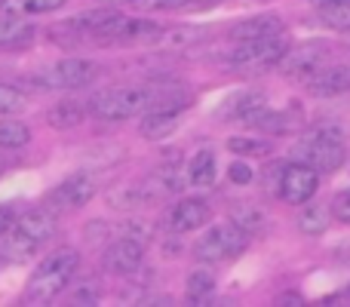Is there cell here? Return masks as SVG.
<instances>
[{"label":"cell","instance_id":"d6a6232c","mask_svg":"<svg viewBox=\"0 0 350 307\" xmlns=\"http://www.w3.org/2000/svg\"><path fill=\"white\" fill-rule=\"evenodd\" d=\"M329 212H332L335 222L350 224V187H347V191H341V193H335V200H332V206H329Z\"/></svg>","mask_w":350,"mask_h":307},{"label":"cell","instance_id":"e0dca14e","mask_svg":"<svg viewBox=\"0 0 350 307\" xmlns=\"http://www.w3.org/2000/svg\"><path fill=\"white\" fill-rule=\"evenodd\" d=\"M252 126L265 129V133H295L298 126H301V108H289V111H271L265 108L258 117L252 120Z\"/></svg>","mask_w":350,"mask_h":307},{"label":"cell","instance_id":"8992f818","mask_svg":"<svg viewBox=\"0 0 350 307\" xmlns=\"http://www.w3.org/2000/svg\"><path fill=\"white\" fill-rule=\"evenodd\" d=\"M98 74L96 62L90 59H62L55 65L43 68V71L31 74V83L40 90H80V86L92 83Z\"/></svg>","mask_w":350,"mask_h":307},{"label":"cell","instance_id":"7c38bea8","mask_svg":"<svg viewBox=\"0 0 350 307\" xmlns=\"http://www.w3.org/2000/svg\"><path fill=\"white\" fill-rule=\"evenodd\" d=\"M212 218V206L200 197H185L170 209V228L175 234H191V230L206 228Z\"/></svg>","mask_w":350,"mask_h":307},{"label":"cell","instance_id":"f1b7e54d","mask_svg":"<svg viewBox=\"0 0 350 307\" xmlns=\"http://www.w3.org/2000/svg\"><path fill=\"white\" fill-rule=\"evenodd\" d=\"M200 40V31L197 28H172V31H160L157 43L163 46H187V43Z\"/></svg>","mask_w":350,"mask_h":307},{"label":"cell","instance_id":"7a4b0ae2","mask_svg":"<svg viewBox=\"0 0 350 307\" xmlns=\"http://www.w3.org/2000/svg\"><path fill=\"white\" fill-rule=\"evenodd\" d=\"M53 234H55V218L43 209H31L16 218L10 234L0 237V240H3L0 243V252H3V258L18 265V261L34 258V255L53 240Z\"/></svg>","mask_w":350,"mask_h":307},{"label":"cell","instance_id":"e575fe53","mask_svg":"<svg viewBox=\"0 0 350 307\" xmlns=\"http://www.w3.org/2000/svg\"><path fill=\"white\" fill-rule=\"evenodd\" d=\"M16 218H18V212H16V206H0V237H6L12 230V224H16Z\"/></svg>","mask_w":350,"mask_h":307},{"label":"cell","instance_id":"484cf974","mask_svg":"<svg viewBox=\"0 0 350 307\" xmlns=\"http://www.w3.org/2000/svg\"><path fill=\"white\" fill-rule=\"evenodd\" d=\"M230 222L237 224L240 230H246L249 237H255L261 228H265V212L258 209V206H234V215H230Z\"/></svg>","mask_w":350,"mask_h":307},{"label":"cell","instance_id":"d590c367","mask_svg":"<svg viewBox=\"0 0 350 307\" xmlns=\"http://www.w3.org/2000/svg\"><path fill=\"white\" fill-rule=\"evenodd\" d=\"M212 3H221V0H187V6H212Z\"/></svg>","mask_w":350,"mask_h":307},{"label":"cell","instance_id":"52a82bcc","mask_svg":"<svg viewBox=\"0 0 350 307\" xmlns=\"http://www.w3.org/2000/svg\"><path fill=\"white\" fill-rule=\"evenodd\" d=\"M292 157L298 163H308L317 172H335V169L345 166L347 151L345 142H329V139H314V135H304L295 148H292Z\"/></svg>","mask_w":350,"mask_h":307},{"label":"cell","instance_id":"836d02e7","mask_svg":"<svg viewBox=\"0 0 350 307\" xmlns=\"http://www.w3.org/2000/svg\"><path fill=\"white\" fill-rule=\"evenodd\" d=\"M228 175H230V181H234V185H249V181L255 178V172H252V166H249V163H230Z\"/></svg>","mask_w":350,"mask_h":307},{"label":"cell","instance_id":"4dcf8cb0","mask_svg":"<svg viewBox=\"0 0 350 307\" xmlns=\"http://www.w3.org/2000/svg\"><path fill=\"white\" fill-rule=\"evenodd\" d=\"M187 6V0H133L129 10H142V12H172Z\"/></svg>","mask_w":350,"mask_h":307},{"label":"cell","instance_id":"277c9868","mask_svg":"<svg viewBox=\"0 0 350 307\" xmlns=\"http://www.w3.org/2000/svg\"><path fill=\"white\" fill-rule=\"evenodd\" d=\"M289 49V40H286V31L280 34H267V37H255V40H240L234 46V53L228 55V65L234 68L237 74H267L280 65V59Z\"/></svg>","mask_w":350,"mask_h":307},{"label":"cell","instance_id":"83f0119b","mask_svg":"<svg viewBox=\"0 0 350 307\" xmlns=\"http://www.w3.org/2000/svg\"><path fill=\"white\" fill-rule=\"evenodd\" d=\"M102 302V286H98V280H83V283H77L71 292L65 295V304H98Z\"/></svg>","mask_w":350,"mask_h":307},{"label":"cell","instance_id":"f546056e","mask_svg":"<svg viewBox=\"0 0 350 307\" xmlns=\"http://www.w3.org/2000/svg\"><path fill=\"white\" fill-rule=\"evenodd\" d=\"M25 108V96L16 90V86L0 83V114H16V111Z\"/></svg>","mask_w":350,"mask_h":307},{"label":"cell","instance_id":"3957f363","mask_svg":"<svg viewBox=\"0 0 350 307\" xmlns=\"http://www.w3.org/2000/svg\"><path fill=\"white\" fill-rule=\"evenodd\" d=\"M77 267H80L77 249H55L53 255H46V258L34 267V273H31V280H28V289H25V302L28 304L53 302L65 286H71Z\"/></svg>","mask_w":350,"mask_h":307},{"label":"cell","instance_id":"5bb4252c","mask_svg":"<svg viewBox=\"0 0 350 307\" xmlns=\"http://www.w3.org/2000/svg\"><path fill=\"white\" fill-rule=\"evenodd\" d=\"M304 83H308L310 96H320V98L341 96V92L350 90V65H323Z\"/></svg>","mask_w":350,"mask_h":307},{"label":"cell","instance_id":"2e32d148","mask_svg":"<svg viewBox=\"0 0 350 307\" xmlns=\"http://www.w3.org/2000/svg\"><path fill=\"white\" fill-rule=\"evenodd\" d=\"M283 28V18L277 16V12H258V16L246 18V22L234 25L230 28V40H255V37H267V34H280Z\"/></svg>","mask_w":350,"mask_h":307},{"label":"cell","instance_id":"6da1fadb","mask_svg":"<svg viewBox=\"0 0 350 307\" xmlns=\"http://www.w3.org/2000/svg\"><path fill=\"white\" fill-rule=\"evenodd\" d=\"M163 105H187V96L172 86H126V90L102 92L90 102V111L98 120H126L135 114H148Z\"/></svg>","mask_w":350,"mask_h":307},{"label":"cell","instance_id":"7402d4cb","mask_svg":"<svg viewBox=\"0 0 350 307\" xmlns=\"http://www.w3.org/2000/svg\"><path fill=\"white\" fill-rule=\"evenodd\" d=\"M28 145H31V129L22 120L3 117L0 120V148L3 151H18V148H28Z\"/></svg>","mask_w":350,"mask_h":307},{"label":"cell","instance_id":"30bf717a","mask_svg":"<svg viewBox=\"0 0 350 307\" xmlns=\"http://www.w3.org/2000/svg\"><path fill=\"white\" fill-rule=\"evenodd\" d=\"M96 197V181L90 178V175H71V178H65L59 187H53V193L46 197V206L53 212H74V209H83L90 200Z\"/></svg>","mask_w":350,"mask_h":307},{"label":"cell","instance_id":"9a60e30c","mask_svg":"<svg viewBox=\"0 0 350 307\" xmlns=\"http://www.w3.org/2000/svg\"><path fill=\"white\" fill-rule=\"evenodd\" d=\"M187 105H163V108H151L145 114V120L139 123V133L151 142H160L166 135H172L181 123V114H185Z\"/></svg>","mask_w":350,"mask_h":307},{"label":"cell","instance_id":"74e56055","mask_svg":"<svg viewBox=\"0 0 350 307\" xmlns=\"http://www.w3.org/2000/svg\"><path fill=\"white\" fill-rule=\"evenodd\" d=\"M3 169H6V160H3V157H0V175H3Z\"/></svg>","mask_w":350,"mask_h":307},{"label":"cell","instance_id":"ba28073f","mask_svg":"<svg viewBox=\"0 0 350 307\" xmlns=\"http://www.w3.org/2000/svg\"><path fill=\"white\" fill-rule=\"evenodd\" d=\"M317 187H320V172L314 166H308V163H289V166H283V175L277 181L280 197L289 206H304L317 193Z\"/></svg>","mask_w":350,"mask_h":307},{"label":"cell","instance_id":"9c48e42d","mask_svg":"<svg viewBox=\"0 0 350 307\" xmlns=\"http://www.w3.org/2000/svg\"><path fill=\"white\" fill-rule=\"evenodd\" d=\"M329 49L323 43H301L298 49H286V55L280 59V74L289 80H308L310 74H317L326 65Z\"/></svg>","mask_w":350,"mask_h":307},{"label":"cell","instance_id":"ac0fdd59","mask_svg":"<svg viewBox=\"0 0 350 307\" xmlns=\"http://www.w3.org/2000/svg\"><path fill=\"white\" fill-rule=\"evenodd\" d=\"M215 154L212 151H197L187 163V181L193 187H212L215 185Z\"/></svg>","mask_w":350,"mask_h":307},{"label":"cell","instance_id":"603a6c76","mask_svg":"<svg viewBox=\"0 0 350 307\" xmlns=\"http://www.w3.org/2000/svg\"><path fill=\"white\" fill-rule=\"evenodd\" d=\"M68 0H3L0 10L12 12V16H43V12L62 10Z\"/></svg>","mask_w":350,"mask_h":307},{"label":"cell","instance_id":"ab89813d","mask_svg":"<svg viewBox=\"0 0 350 307\" xmlns=\"http://www.w3.org/2000/svg\"><path fill=\"white\" fill-rule=\"evenodd\" d=\"M0 3H3V0H0Z\"/></svg>","mask_w":350,"mask_h":307},{"label":"cell","instance_id":"5b68a950","mask_svg":"<svg viewBox=\"0 0 350 307\" xmlns=\"http://www.w3.org/2000/svg\"><path fill=\"white\" fill-rule=\"evenodd\" d=\"M249 246V234L240 230L234 222L228 224H215L209 228L197 243V258L206 265H218V261H230L237 255H243Z\"/></svg>","mask_w":350,"mask_h":307},{"label":"cell","instance_id":"4316f807","mask_svg":"<svg viewBox=\"0 0 350 307\" xmlns=\"http://www.w3.org/2000/svg\"><path fill=\"white\" fill-rule=\"evenodd\" d=\"M228 148L234 154H240V157H267L273 151V142L271 139H246V135H237V139H230L228 142Z\"/></svg>","mask_w":350,"mask_h":307},{"label":"cell","instance_id":"f35d334b","mask_svg":"<svg viewBox=\"0 0 350 307\" xmlns=\"http://www.w3.org/2000/svg\"><path fill=\"white\" fill-rule=\"evenodd\" d=\"M314 3H317V6H320V3H332V0H314Z\"/></svg>","mask_w":350,"mask_h":307},{"label":"cell","instance_id":"d4e9b609","mask_svg":"<svg viewBox=\"0 0 350 307\" xmlns=\"http://www.w3.org/2000/svg\"><path fill=\"white\" fill-rule=\"evenodd\" d=\"M320 22L332 31H350V0L320 3Z\"/></svg>","mask_w":350,"mask_h":307},{"label":"cell","instance_id":"1f68e13d","mask_svg":"<svg viewBox=\"0 0 350 307\" xmlns=\"http://www.w3.org/2000/svg\"><path fill=\"white\" fill-rule=\"evenodd\" d=\"M308 135H314V139H329V142H345V126L326 120V123H317L314 129H308Z\"/></svg>","mask_w":350,"mask_h":307},{"label":"cell","instance_id":"4fadbf2b","mask_svg":"<svg viewBox=\"0 0 350 307\" xmlns=\"http://www.w3.org/2000/svg\"><path fill=\"white\" fill-rule=\"evenodd\" d=\"M267 108V98L261 92H252V90H240L234 96H228L218 108V117L221 120H243L252 126V120Z\"/></svg>","mask_w":350,"mask_h":307},{"label":"cell","instance_id":"8fae6325","mask_svg":"<svg viewBox=\"0 0 350 307\" xmlns=\"http://www.w3.org/2000/svg\"><path fill=\"white\" fill-rule=\"evenodd\" d=\"M142 258H145V243L126 234L108 246V252H105V271L114 273V277H129V273H135L142 267Z\"/></svg>","mask_w":350,"mask_h":307},{"label":"cell","instance_id":"8d00e7d4","mask_svg":"<svg viewBox=\"0 0 350 307\" xmlns=\"http://www.w3.org/2000/svg\"><path fill=\"white\" fill-rule=\"evenodd\" d=\"M102 3H111V6H129L133 0H102Z\"/></svg>","mask_w":350,"mask_h":307},{"label":"cell","instance_id":"cb8c5ba5","mask_svg":"<svg viewBox=\"0 0 350 307\" xmlns=\"http://www.w3.org/2000/svg\"><path fill=\"white\" fill-rule=\"evenodd\" d=\"M215 289V273L209 267H193L187 273V302L191 304H200L209 298V292Z\"/></svg>","mask_w":350,"mask_h":307},{"label":"cell","instance_id":"ffe728a7","mask_svg":"<svg viewBox=\"0 0 350 307\" xmlns=\"http://www.w3.org/2000/svg\"><path fill=\"white\" fill-rule=\"evenodd\" d=\"M31 25L22 22L18 16L12 12H3L0 16V46H18V43H28L31 40Z\"/></svg>","mask_w":350,"mask_h":307},{"label":"cell","instance_id":"d6986e66","mask_svg":"<svg viewBox=\"0 0 350 307\" xmlns=\"http://www.w3.org/2000/svg\"><path fill=\"white\" fill-rule=\"evenodd\" d=\"M86 117V108L80 102H59L55 108L46 111V123L55 129H74L80 126Z\"/></svg>","mask_w":350,"mask_h":307},{"label":"cell","instance_id":"44dd1931","mask_svg":"<svg viewBox=\"0 0 350 307\" xmlns=\"http://www.w3.org/2000/svg\"><path fill=\"white\" fill-rule=\"evenodd\" d=\"M329 222H332V212H329L326 206L310 203V206H304V209L298 212V230L308 234V237H320L323 230L329 228Z\"/></svg>","mask_w":350,"mask_h":307}]
</instances>
